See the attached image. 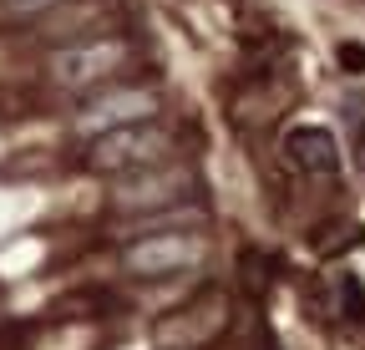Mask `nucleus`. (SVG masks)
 I'll use <instances>...</instances> for the list:
<instances>
[{
  "mask_svg": "<svg viewBox=\"0 0 365 350\" xmlns=\"http://www.w3.org/2000/svg\"><path fill=\"white\" fill-rule=\"evenodd\" d=\"M56 6H61V0H6V11H16V16H46Z\"/></svg>",
  "mask_w": 365,
  "mask_h": 350,
  "instance_id": "7",
  "label": "nucleus"
},
{
  "mask_svg": "<svg viewBox=\"0 0 365 350\" xmlns=\"http://www.w3.org/2000/svg\"><path fill=\"white\" fill-rule=\"evenodd\" d=\"M127 61H132V46L122 36H81L51 56V81L66 92H91V86L112 81Z\"/></svg>",
  "mask_w": 365,
  "mask_h": 350,
  "instance_id": "2",
  "label": "nucleus"
},
{
  "mask_svg": "<svg viewBox=\"0 0 365 350\" xmlns=\"http://www.w3.org/2000/svg\"><path fill=\"white\" fill-rule=\"evenodd\" d=\"M173 153V133L158 122H137V127H117L107 138H91L86 163L97 173H112V178H132V173L163 168Z\"/></svg>",
  "mask_w": 365,
  "mask_h": 350,
  "instance_id": "1",
  "label": "nucleus"
},
{
  "mask_svg": "<svg viewBox=\"0 0 365 350\" xmlns=\"http://www.w3.org/2000/svg\"><path fill=\"white\" fill-rule=\"evenodd\" d=\"M203 234H143V239H132L127 254H122V264L132 274H143V279H168V274H182V269H193L198 259H203Z\"/></svg>",
  "mask_w": 365,
  "mask_h": 350,
  "instance_id": "4",
  "label": "nucleus"
},
{
  "mask_svg": "<svg viewBox=\"0 0 365 350\" xmlns=\"http://www.w3.org/2000/svg\"><path fill=\"white\" fill-rule=\"evenodd\" d=\"M289 153H294L304 168H319V173L335 168V143H330V133H314V127H304V133L289 138Z\"/></svg>",
  "mask_w": 365,
  "mask_h": 350,
  "instance_id": "6",
  "label": "nucleus"
},
{
  "mask_svg": "<svg viewBox=\"0 0 365 350\" xmlns=\"http://www.w3.org/2000/svg\"><path fill=\"white\" fill-rule=\"evenodd\" d=\"M193 193V173L182 163H163L148 173H132V178H117L112 188V208L132 213V218H148L163 208H182V198Z\"/></svg>",
  "mask_w": 365,
  "mask_h": 350,
  "instance_id": "3",
  "label": "nucleus"
},
{
  "mask_svg": "<svg viewBox=\"0 0 365 350\" xmlns=\"http://www.w3.org/2000/svg\"><path fill=\"white\" fill-rule=\"evenodd\" d=\"M153 117H158V92H148V86H112V92H97L76 112V127L86 138H107L117 127H137Z\"/></svg>",
  "mask_w": 365,
  "mask_h": 350,
  "instance_id": "5",
  "label": "nucleus"
}]
</instances>
